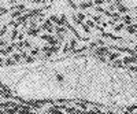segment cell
<instances>
[{"instance_id": "obj_23", "label": "cell", "mask_w": 137, "mask_h": 114, "mask_svg": "<svg viewBox=\"0 0 137 114\" xmlns=\"http://www.w3.org/2000/svg\"><path fill=\"white\" fill-rule=\"evenodd\" d=\"M0 114H6V111H4V110H2V109H0Z\"/></svg>"}, {"instance_id": "obj_17", "label": "cell", "mask_w": 137, "mask_h": 114, "mask_svg": "<svg viewBox=\"0 0 137 114\" xmlns=\"http://www.w3.org/2000/svg\"><path fill=\"white\" fill-rule=\"evenodd\" d=\"M6 12H7V8H4V7H0V15L6 14Z\"/></svg>"}, {"instance_id": "obj_3", "label": "cell", "mask_w": 137, "mask_h": 114, "mask_svg": "<svg viewBox=\"0 0 137 114\" xmlns=\"http://www.w3.org/2000/svg\"><path fill=\"white\" fill-rule=\"evenodd\" d=\"M41 30V28H36V29H28V30H26V33H28L29 36H37L38 35V32Z\"/></svg>"}, {"instance_id": "obj_7", "label": "cell", "mask_w": 137, "mask_h": 114, "mask_svg": "<svg viewBox=\"0 0 137 114\" xmlns=\"http://www.w3.org/2000/svg\"><path fill=\"white\" fill-rule=\"evenodd\" d=\"M121 55V52H112V54H108V59L110 61H115L118 56Z\"/></svg>"}, {"instance_id": "obj_1", "label": "cell", "mask_w": 137, "mask_h": 114, "mask_svg": "<svg viewBox=\"0 0 137 114\" xmlns=\"http://www.w3.org/2000/svg\"><path fill=\"white\" fill-rule=\"evenodd\" d=\"M95 52L99 56H103V55H108L110 54V48L108 47H100V48H96Z\"/></svg>"}, {"instance_id": "obj_5", "label": "cell", "mask_w": 137, "mask_h": 114, "mask_svg": "<svg viewBox=\"0 0 137 114\" xmlns=\"http://www.w3.org/2000/svg\"><path fill=\"white\" fill-rule=\"evenodd\" d=\"M123 22H125L128 26H130L133 23V18L130 15H125V17H123Z\"/></svg>"}, {"instance_id": "obj_24", "label": "cell", "mask_w": 137, "mask_h": 114, "mask_svg": "<svg viewBox=\"0 0 137 114\" xmlns=\"http://www.w3.org/2000/svg\"><path fill=\"white\" fill-rule=\"evenodd\" d=\"M134 19H136V21H137V17H136V18H134Z\"/></svg>"}, {"instance_id": "obj_14", "label": "cell", "mask_w": 137, "mask_h": 114, "mask_svg": "<svg viewBox=\"0 0 137 114\" xmlns=\"http://www.w3.org/2000/svg\"><path fill=\"white\" fill-rule=\"evenodd\" d=\"M11 17H12V18H19V17H21V12H19V11H14L11 14Z\"/></svg>"}, {"instance_id": "obj_10", "label": "cell", "mask_w": 137, "mask_h": 114, "mask_svg": "<svg viewBox=\"0 0 137 114\" xmlns=\"http://www.w3.org/2000/svg\"><path fill=\"white\" fill-rule=\"evenodd\" d=\"M123 28H125V25H123V23H121V25H116V26H114V32L119 33V32H121Z\"/></svg>"}, {"instance_id": "obj_6", "label": "cell", "mask_w": 137, "mask_h": 114, "mask_svg": "<svg viewBox=\"0 0 137 114\" xmlns=\"http://www.w3.org/2000/svg\"><path fill=\"white\" fill-rule=\"evenodd\" d=\"M47 111H48L49 114H63L61 110L55 109V107H49V109H47Z\"/></svg>"}, {"instance_id": "obj_11", "label": "cell", "mask_w": 137, "mask_h": 114, "mask_svg": "<svg viewBox=\"0 0 137 114\" xmlns=\"http://www.w3.org/2000/svg\"><path fill=\"white\" fill-rule=\"evenodd\" d=\"M15 44H11V45H8L7 48H6V54H11L12 51H14V48H15Z\"/></svg>"}, {"instance_id": "obj_12", "label": "cell", "mask_w": 137, "mask_h": 114, "mask_svg": "<svg viewBox=\"0 0 137 114\" xmlns=\"http://www.w3.org/2000/svg\"><path fill=\"white\" fill-rule=\"evenodd\" d=\"M30 54H32V56H37L38 54H40V48H32Z\"/></svg>"}, {"instance_id": "obj_4", "label": "cell", "mask_w": 137, "mask_h": 114, "mask_svg": "<svg viewBox=\"0 0 137 114\" xmlns=\"http://www.w3.org/2000/svg\"><path fill=\"white\" fill-rule=\"evenodd\" d=\"M136 29H137V23L128 26V28H126V30H128V33H130V35H134V33H136Z\"/></svg>"}, {"instance_id": "obj_22", "label": "cell", "mask_w": 137, "mask_h": 114, "mask_svg": "<svg viewBox=\"0 0 137 114\" xmlns=\"http://www.w3.org/2000/svg\"><path fill=\"white\" fill-rule=\"evenodd\" d=\"M3 65H4V61H3L2 58H0V66H3Z\"/></svg>"}, {"instance_id": "obj_19", "label": "cell", "mask_w": 137, "mask_h": 114, "mask_svg": "<svg viewBox=\"0 0 137 114\" xmlns=\"http://www.w3.org/2000/svg\"><path fill=\"white\" fill-rule=\"evenodd\" d=\"M6 45V41L3 39H0V47H4Z\"/></svg>"}, {"instance_id": "obj_2", "label": "cell", "mask_w": 137, "mask_h": 114, "mask_svg": "<svg viewBox=\"0 0 137 114\" xmlns=\"http://www.w3.org/2000/svg\"><path fill=\"white\" fill-rule=\"evenodd\" d=\"M114 4L118 7L116 10H118L119 12H128V11H129V8L125 6V3H114Z\"/></svg>"}, {"instance_id": "obj_20", "label": "cell", "mask_w": 137, "mask_h": 114, "mask_svg": "<svg viewBox=\"0 0 137 114\" xmlns=\"http://www.w3.org/2000/svg\"><path fill=\"white\" fill-rule=\"evenodd\" d=\"M23 36H25L23 33H19V35H18V39H19V40H23Z\"/></svg>"}, {"instance_id": "obj_13", "label": "cell", "mask_w": 137, "mask_h": 114, "mask_svg": "<svg viewBox=\"0 0 137 114\" xmlns=\"http://www.w3.org/2000/svg\"><path fill=\"white\" fill-rule=\"evenodd\" d=\"M6 33H7V26H3V28L0 29V36L6 35Z\"/></svg>"}, {"instance_id": "obj_16", "label": "cell", "mask_w": 137, "mask_h": 114, "mask_svg": "<svg viewBox=\"0 0 137 114\" xmlns=\"http://www.w3.org/2000/svg\"><path fill=\"white\" fill-rule=\"evenodd\" d=\"M86 26H88V28H96V25L92 21H89V19H88V25H86Z\"/></svg>"}, {"instance_id": "obj_21", "label": "cell", "mask_w": 137, "mask_h": 114, "mask_svg": "<svg viewBox=\"0 0 137 114\" xmlns=\"http://www.w3.org/2000/svg\"><path fill=\"white\" fill-rule=\"evenodd\" d=\"M56 78H58L59 81H62V80H63V76H61V74H58V76H56Z\"/></svg>"}, {"instance_id": "obj_18", "label": "cell", "mask_w": 137, "mask_h": 114, "mask_svg": "<svg viewBox=\"0 0 137 114\" xmlns=\"http://www.w3.org/2000/svg\"><path fill=\"white\" fill-rule=\"evenodd\" d=\"M128 69L130 70V72H137V68H136V66H129Z\"/></svg>"}, {"instance_id": "obj_15", "label": "cell", "mask_w": 137, "mask_h": 114, "mask_svg": "<svg viewBox=\"0 0 137 114\" xmlns=\"http://www.w3.org/2000/svg\"><path fill=\"white\" fill-rule=\"evenodd\" d=\"M36 59H34V56H28V58H26V62L28 63H32V62H34Z\"/></svg>"}, {"instance_id": "obj_9", "label": "cell", "mask_w": 137, "mask_h": 114, "mask_svg": "<svg viewBox=\"0 0 137 114\" xmlns=\"http://www.w3.org/2000/svg\"><path fill=\"white\" fill-rule=\"evenodd\" d=\"M21 58H22L21 54H18V52H14V54H12V59H14V61L19 62V61H21Z\"/></svg>"}, {"instance_id": "obj_8", "label": "cell", "mask_w": 137, "mask_h": 114, "mask_svg": "<svg viewBox=\"0 0 137 114\" xmlns=\"http://www.w3.org/2000/svg\"><path fill=\"white\" fill-rule=\"evenodd\" d=\"M4 65H6V66H14V65H15V61H14L12 58H8V59H6Z\"/></svg>"}]
</instances>
